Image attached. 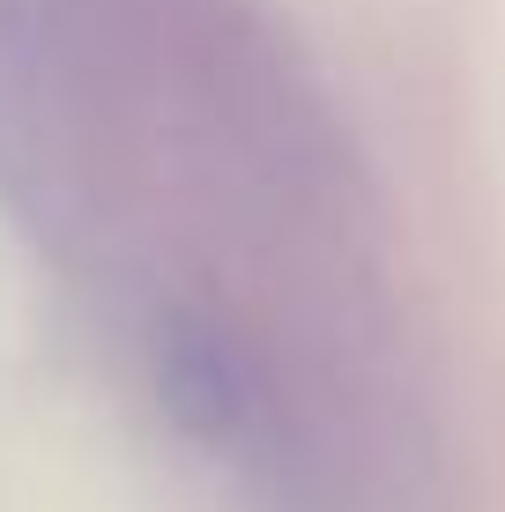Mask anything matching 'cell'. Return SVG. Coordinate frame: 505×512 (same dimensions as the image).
<instances>
[{"label": "cell", "mask_w": 505, "mask_h": 512, "mask_svg": "<svg viewBox=\"0 0 505 512\" xmlns=\"http://www.w3.org/2000/svg\"><path fill=\"white\" fill-rule=\"evenodd\" d=\"M156 394L216 453L253 446L260 423H268V386H260L253 357L201 312H171L156 327Z\"/></svg>", "instance_id": "cell-1"}]
</instances>
